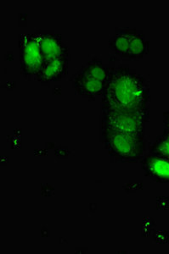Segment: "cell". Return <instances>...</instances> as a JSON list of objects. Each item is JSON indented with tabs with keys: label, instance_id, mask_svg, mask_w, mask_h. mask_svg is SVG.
Wrapping results in <instances>:
<instances>
[{
	"label": "cell",
	"instance_id": "12",
	"mask_svg": "<svg viewBox=\"0 0 169 254\" xmlns=\"http://www.w3.org/2000/svg\"><path fill=\"white\" fill-rule=\"evenodd\" d=\"M164 127L169 126V110L164 113Z\"/></svg>",
	"mask_w": 169,
	"mask_h": 254
},
{
	"label": "cell",
	"instance_id": "3",
	"mask_svg": "<svg viewBox=\"0 0 169 254\" xmlns=\"http://www.w3.org/2000/svg\"><path fill=\"white\" fill-rule=\"evenodd\" d=\"M150 110L101 109L100 128L146 137V127Z\"/></svg>",
	"mask_w": 169,
	"mask_h": 254
},
{
	"label": "cell",
	"instance_id": "11",
	"mask_svg": "<svg viewBox=\"0 0 169 254\" xmlns=\"http://www.w3.org/2000/svg\"><path fill=\"white\" fill-rule=\"evenodd\" d=\"M150 153L169 159V132L164 131L150 147Z\"/></svg>",
	"mask_w": 169,
	"mask_h": 254
},
{
	"label": "cell",
	"instance_id": "9",
	"mask_svg": "<svg viewBox=\"0 0 169 254\" xmlns=\"http://www.w3.org/2000/svg\"><path fill=\"white\" fill-rule=\"evenodd\" d=\"M150 52V42L140 30L128 27V55L127 60L135 61L143 58Z\"/></svg>",
	"mask_w": 169,
	"mask_h": 254
},
{
	"label": "cell",
	"instance_id": "6",
	"mask_svg": "<svg viewBox=\"0 0 169 254\" xmlns=\"http://www.w3.org/2000/svg\"><path fill=\"white\" fill-rule=\"evenodd\" d=\"M41 49L44 62L56 59H70V49L67 46L62 35L50 31L36 32Z\"/></svg>",
	"mask_w": 169,
	"mask_h": 254
},
{
	"label": "cell",
	"instance_id": "13",
	"mask_svg": "<svg viewBox=\"0 0 169 254\" xmlns=\"http://www.w3.org/2000/svg\"><path fill=\"white\" fill-rule=\"evenodd\" d=\"M164 131H166V132H169V126H166V127H164Z\"/></svg>",
	"mask_w": 169,
	"mask_h": 254
},
{
	"label": "cell",
	"instance_id": "1",
	"mask_svg": "<svg viewBox=\"0 0 169 254\" xmlns=\"http://www.w3.org/2000/svg\"><path fill=\"white\" fill-rule=\"evenodd\" d=\"M150 86L144 75L127 64L109 67L101 109L150 110Z\"/></svg>",
	"mask_w": 169,
	"mask_h": 254
},
{
	"label": "cell",
	"instance_id": "10",
	"mask_svg": "<svg viewBox=\"0 0 169 254\" xmlns=\"http://www.w3.org/2000/svg\"><path fill=\"white\" fill-rule=\"evenodd\" d=\"M128 27H117L115 34L108 42L109 48L121 58L127 60Z\"/></svg>",
	"mask_w": 169,
	"mask_h": 254
},
{
	"label": "cell",
	"instance_id": "4",
	"mask_svg": "<svg viewBox=\"0 0 169 254\" xmlns=\"http://www.w3.org/2000/svg\"><path fill=\"white\" fill-rule=\"evenodd\" d=\"M109 67L93 57L85 63L71 78L73 89L83 98L93 99L102 95L107 81Z\"/></svg>",
	"mask_w": 169,
	"mask_h": 254
},
{
	"label": "cell",
	"instance_id": "2",
	"mask_svg": "<svg viewBox=\"0 0 169 254\" xmlns=\"http://www.w3.org/2000/svg\"><path fill=\"white\" fill-rule=\"evenodd\" d=\"M100 142L116 161L140 162L146 155V137L100 128Z\"/></svg>",
	"mask_w": 169,
	"mask_h": 254
},
{
	"label": "cell",
	"instance_id": "7",
	"mask_svg": "<svg viewBox=\"0 0 169 254\" xmlns=\"http://www.w3.org/2000/svg\"><path fill=\"white\" fill-rule=\"evenodd\" d=\"M140 162L145 176L154 182L169 184V159L149 153Z\"/></svg>",
	"mask_w": 169,
	"mask_h": 254
},
{
	"label": "cell",
	"instance_id": "8",
	"mask_svg": "<svg viewBox=\"0 0 169 254\" xmlns=\"http://www.w3.org/2000/svg\"><path fill=\"white\" fill-rule=\"evenodd\" d=\"M70 59L60 58L44 62V65L36 75V80L41 83H50L62 81L68 73Z\"/></svg>",
	"mask_w": 169,
	"mask_h": 254
},
{
	"label": "cell",
	"instance_id": "5",
	"mask_svg": "<svg viewBox=\"0 0 169 254\" xmlns=\"http://www.w3.org/2000/svg\"><path fill=\"white\" fill-rule=\"evenodd\" d=\"M18 45L21 75L26 78L36 77L44 63L36 32L19 35Z\"/></svg>",
	"mask_w": 169,
	"mask_h": 254
}]
</instances>
